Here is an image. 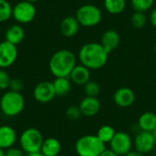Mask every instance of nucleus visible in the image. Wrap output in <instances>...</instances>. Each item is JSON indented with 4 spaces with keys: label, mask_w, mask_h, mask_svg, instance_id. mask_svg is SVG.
<instances>
[{
    "label": "nucleus",
    "mask_w": 156,
    "mask_h": 156,
    "mask_svg": "<svg viewBox=\"0 0 156 156\" xmlns=\"http://www.w3.org/2000/svg\"><path fill=\"white\" fill-rule=\"evenodd\" d=\"M17 48L6 40L0 42V69L11 67L17 58Z\"/></svg>",
    "instance_id": "obj_11"
},
{
    "label": "nucleus",
    "mask_w": 156,
    "mask_h": 156,
    "mask_svg": "<svg viewBox=\"0 0 156 156\" xmlns=\"http://www.w3.org/2000/svg\"><path fill=\"white\" fill-rule=\"evenodd\" d=\"M0 156H5V151L0 148Z\"/></svg>",
    "instance_id": "obj_36"
},
{
    "label": "nucleus",
    "mask_w": 156,
    "mask_h": 156,
    "mask_svg": "<svg viewBox=\"0 0 156 156\" xmlns=\"http://www.w3.org/2000/svg\"><path fill=\"white\" fill-rule=\"evenodd\" d=\"M138 127L140 131L154 133L156 129V114L153 112L142 113L138 119Z\"/></svg>",
    "instance_id": "obj_19"
},
{
    "label": "nucleus",
    "mask_w": 156,
    "mask_h": 156,
    "mask_svg": "<svg viewBox=\"0 0 156 156\" xmlns=\"http://www.w3.org/2000/svg\"><path fill=\"white\" fill-rule=\"evenodd\" d=\"M26 156H44L40 152L38 153H33V154H26Z\"/></svg>",
    "instance_id": "obj_35"
},
{
    "label": "nucleus",
    "mask_w": 156,
    "mask_h": 156,
    "mask_svg": "<svg viewBox=\"0 0 156 156\" xmlns=\"http://www.w3.org/2000/svg\"><path fill=\"white\" fill-rule=\"evenodd\" d=\"M80 25L75 16H66L64 17L59 25V30L63 37H73L76 36L80 30Z\"/></svg>",
    "instance_id": "obj_17"
},
{
    "label": "nucleus",
    "mask_w": 156,
    "mask_h": 156,
    "mask_svg": "<svg viewBox=\"0 0 156 156\" xmlns=\"http://www.w3.org/2000/svg\"><path fill=\"white\" fill-rule=\"evenodd\" d=\"M61 151V144L60 142L54 138V137H48L47 139H44L40 153L44 156H58L60 154Z\"/></svg>",
    "instance_id": "obj_20"
},
{
    "label": "nucleus",
    "mask_w": 156,
    "mask_h": 156,
    "mask_svg": "<svg viewBox=\"0 0 156 156\" xmlns=\"http://www.w3.org/2000/svg\"><path fill=\"white\" fill-rule=\"evenodd\" d=\"M37 14L36 6L33 3L26 0H22L16 3L13 6L12 17L16 21L17 24H28L35 18Z\"/></svg>",
    "instance_id": "obj_7"
},
{
    "label": "nucleus",
    "mask_w": 156,
    "mask_h": 156,
    "mask_svg": "<svg viewBox=\"0 0 156 156\" xmlns=\"http://www.w3.org/2000/svg\"><path fill=\"white\" fill-rule=\"evenodd\" d=\"M115 133L116 131L111 125H102L98 130L96 135L104 144H110V142L114 137Z\"/></svg>",
    "instance_id": "obj_23"
},
{
    "label": "nucleus",
    "mask_w": 156,
    "mask_h": 156,
    "mask_svg": "<svg viewBox=\"0 0 156 156\" xmlns=\"http://www.w3.org/2000/svg\"><path fill=\"white\" fill-rule=\"evenodd\" d=\"M44 137L39 130L29 127L22 132L19 137L20 148L26 154L40 152Z\"/></svg>",
    "instance_id": "obj_5"
},
{
    "label": "nucleus",
    "mask_w": 156,
    "mask_h": 156,
    "mask_svg": "<svg viewBox=\"0 0 156 156\" xmlns=\"http://www.w3.org/2000/svg\"><path fill=\"white\" fill-rule=\"evenodd\" d=\"M155 0H131V6L136 12H144L153 8Z\"/></svg>",
    "instance_id": "obj_24"
},
{
    "label": "nucleus",
    "mask_w": 156,
    "mask_h": 156,
    "mask_svg": "<svg viewBox=\"0 0 156 156\" xmlns=\"http://www.w3.org/2000/svg\"><path fill=\"white\" fill-rule=\"evenodd\" d=\"M135 101L133 90L128 87H122L116 90L113 94V101L120 108L131 107Z\"/></svg>",
    "instance_id": "obj_12"
},
{
    "label": "nucleus",
    "mask_w": 156,
    "mask_h": 156,
    "mask_svg": "<svg viewBox=\"0 0 156 156\" xmlns=\"http://www.w3.org/2000/svg\"><path fill=\"white\" fill-rule=\"evenodd\" d=\"M75 17L81 27H92L100 24L102 18V13L97 5L85 4L77 9Z\"/></svg>",
    "instance_id": "obj_6"
},
{
    "label": "nucleus",
    "mask_w": 156,
    "mask_h": 156,
    "mask_svg": "<svg viewBox=\"0 0 156 156\" xmlns=\"http://www.w3.org/2000/svg\"><path fill=\"white\" fill-rule=\"evenodd\" d=\"M16 132L10 125L0 126V148L5 151L6 149L13 147L16 142Z\"/></svg>",
    "instance_id": "obj_15"
},
{
    "label": "nucleus",
    "mask_w": 156,
    "mask_h": 156,
    "mask_svg": "<svg viewBox=\"0 0 156 156\" xmlns=\"http://www.w3.org/2000/svg\"><path fill=\"white\" fill-rule=\"evenodd\" d=\"M13 6L6 0H0V23H3L12 17Z\"/></svg>",
    "instance_id": "obj_26"
},
{
    "label": "nucleus",
    "mask_w": 156,
    "mask_h": 156,
    "mask_svg": "<svg viewBox=\"0 0 156 156\" xmlns=\"http://www.w3.org/2000/svg\"><path fill=\"white\" fill-rule=\"evenodd\" d=\"M144 154H141V153H139L138 151H136V150H134V151H131V152H129L125 156H144Z\"/></svg>",
    "instance_id": "obj_34"
},
{
    "label": "nucleus",
    "mask_w": 156,
    "mask_h": 156,
    "mask_svg": "<svg viewBox=\"0 0 156 156\" xmlns=\"http://www.w3.org/2000/svg\"><path fill=\"white\" fill-rule=\"evenodd\" d=\"M81 114L85 117H93L101 110V102L97 97L85 96L79 104Z\"/></svg>",
    "instance_id": "obj_13"
},
{
    "label": "nucleus",
    "mask_w": 156,
    "mask_h": 156,
    "mask_svg": "<svg viewBox=\"0 0 156 156\" xmlns=\"http://www.w3.org/2000/svg\"><path fill=\"white\" fill-rule=\"evenodd\" d=\"M74 53L69 49H59L50 58L48 68L55 78L69 77L74 67L77 65Z\"/></svg>",
    "instance_id": "obj_2"
},
{
    "label": "nucleus",
    "mask_w": 156,
    "mask_h": 156,
    "mask_svg": "<svg viewBox=\"0 0 156 156\" xmlns=\"http://www.w3.org/2000/svg\"><path fill=\"white\" fill-rule=\"evenodd\" d=\"M54 90L57 96L62 97L67 95L71 90V81L69 77L55 78L53 81Z\"/></svg>",
    "instance_id": "obj_21"
},
{
    "label": "nucleus",
    "mask_w": 156,
    "mask_h": 156,
    "mask_svg": "<svg viewBox=\"0 0 156 156\" xmlns=\"http://www.w3.org/2000/svg\"><path fill=\"white\" fill-rule=\"evenodd\" d=\"M154 51H155V52H156V45H155V46H154Z\"/></svg>",
    "instance_id": "obj_39"
},
{
    "label": "nucleus",
    "mask_w": 156,
    "mask_h": 156,
    "mask_svg": "<svg viewBox=\"0 0 156 156\" xmlns=\"http://www.w3.org/2000/svg\"><path fill=\"white\" fill-rule=\"evenodd\" d=\"M66 116L70 121H77V120H79L82 116V114H81V112L80 110V107L73 105V106H69L67 109Z\"/></svg>",
    "instance_id": "obj_28"
},
{
    "label": "nucleus",
    "mask_w": 156,
    "mask_h": 156,
    "mask_svg": "<svg viewBox=\"0 0 156 156\" xmlns=\"http://www.w3.org/2000/svg\"><path fill=\"white\" fill-rule=\"evenodd\" d=\"M84 93L86 96L89 97H98V95L101 92V87L98 84V82L94 80H89L84 86H83Z\"/></svg>",
    "instance_id": "obj_27"
},
{
    "label": "nucleus",
    "mask_w": 156,
    "mask_h": 156,
    "mask_svg": "<svg viewBox=\"0 0 156 156\" xmlns=\"http://www.w3.org/2000/svg\"><path fill=\"white\" fill-rule=\"evenodd\" d=\"M105 149V144L96 134L83 135L75 144V152L78 156H100Z\"/></svg>",
    "instance_id": "obj_4"
},
{
    "label": "nucleus",
    "mask_w": 156,
    "mask_h": 156,
    "mask_svg": "<svg viewBox=\"0 0 156 156\" xmlns=\"http://www.w3.org/2000/svg\"><path fill=\"white\" fill-rule=\"evenodd\" d=\"M5 156H26V154L21 148L13 146L5 151Z\"/></svg>",
    "instance_id": "obj_31"
},
{
    "label": "nucleus",
    "mask_w": 156,
    "mask_h": 156,
    "mask_svg": "<svg viewBox=\"0 0 156 156\" xmlns=\"http://www.w3.org/2000/svg\"><path fill=\"white\" fill-rule=\"evenodd\" d=\"M156 144V139L154 133L150 132H143L140 131L133 141V145L136 151L143 154H146L151 153Z\"/></svg>",
    "instance_id": "obj_9"
},
{
    "label": "nucleus",
    "mask_w": 156,
    "mask_h": 156,
    "mask_svg": "<svg viewBox=\"0 0 156 156\" xmlns=\"http://www.w3.org/2000/svg\"><path fill=\"white\" fill-rule=\"evenodd\" d=\"M58 156H68V155H65V154H59Z\"/></svg>",
    "instance_id": "obj_38"
},
{
    "label": "nucleus",
    "mask_w": 156,
    "mask_h": 156,
    "mask_svg": "<svg viewBox=\"0 0 156 156\" xmlns=\"http://www.w3.org/2000/svg\"><path fill=\"white\" fill-rule=\"evenodd\" d=\"M150 22L152 24V26L156 28V5L154 7L152 8L151 13H150V16H149Z\"/></svg>",
    "instance_id": "obj_32"
},
{
    "label": "nucleus",
    "mask_w": 156,
    "mask_h": 156,
    "mask_svg": "<svg viewBox=\"0 0 156 156\" xmlns=\"http://www.w3.org/2000/svg\"><path fill=\"white\" fill-rule=\"evenodd\" d=\"M103 5L111 15H119L126 7V0H104Z\"/></svg>",
    "instance_id": "obj_22"
},
{
    "label": "nucleus",
    "mask_w": 156,
    "mask_h": 156,
    "mask_svg": "<svg viewBox=\"0 0 156 156\" xmlns=\"http://www.w3.org/2000/svg\"><path fill=\"white\" fill-rule=\"evenodd\" d=\"M110 149L118 156H125L132 151L133 142L131 136L125 132H116L110 142Z\"/></svg>",
    "instance_id": "obj_8"
},
{
    "label": "nucleus",
    "mask_w": 156,
    "mask_h": 156,
    "mask_svg": "<svg viewBox=\"0 0 156 156\" xmlns=\"http://www.w3.org/2000/svg\"><path fill=\"white\" fill-rule=\"evenodd\" d=\"M131 23L132 26L137 29H141L144 27L147 23V16L145 13L134 11V13L131 16Z\"/></svg>",
    "instance_id": "obj_25"
},
{
    "label": "nucleus",
    "mask_w": 156,
    "mask_h": 156,
    "mask_svg": "<svg viewBox=\"0 0 156 156\" xmlns=\"http://www.w3.org/2000/svg\"><path fill=\"white\" fill-rule=\"evenodd\" d=\"M56 96L53 82L51 81H41L37 83L33 90V98L39 103L50 102Z\"/></svg>",
    "instance_id": "obj_10"
},
{
    "label": "nucleus",
    "mask_w": 156,
    "mask_h": 156,
    "mask_svg": "<svg viewBox=\"0 0 156 156\" xmlns=\"http://www.w3.org/2000/svg\"><path fill=\"white\" fill-rule=\"evenodd\" d=\"M69 78L72 83L79 86H84L89 80H90V70L81 64L76 65Z\"/></svg>",
    "instance_id": "obj_16"
},
{
    "label": "nucleus",
    "mask_w": 156,
    "mask_h": 156,
    "mask_svg": "<svg viewBox=\"0 0 156 156\" xmlns=\"http://www.w3.org/2000/svg\"><path fill=\"white\" fill-rule=\"evenodd\" d=\"M100 156H118L115 153H113L111 149H105L101 154Z\"/></svg>",
    "instance_id": "obj_33"
},
{
    "label": "nucleus",
    "mask_w": 156,
    "mask_h": 156,
    "mask_svg": "<svg viewBox=\"0 0 156 156\" xmlns=\"http://www.w3.org/2000/svg\"><path fill=\"white\" fill-rule=\"evenodd\" d=\"M26 1H28V2H30V3H35V2H37V1H39V0H26Z\"/></svg>",
    "instance_id": "obj_37"
},
{
    "label": "nucleus",
    "mask_w": 156,
    "mask_h": 156,
    "mask_svg": "<svg viewBox=\"0 0 156 156\" xmlns=\"http://www.w3.org/2000/svg\"><path fill=\"white\" fill-rule=\"evenodd\" d=\"M24 37L25 31L20 24H13L9 26L5 33V40L16 46L20 44Z\"/></svg>",
    "instance_id": "obj_18"
},
{
    "label": "nucleus",
    "mask_w": 156,
    "mask_h": 156,
    "mask_svg": "<svg viewBox=\"0 0 156 156\" xmlns=\"http://www.w3.org/2000/svg\"><path fill=\"white\" fill-rule=\"evenodd\" d=\"M10 80L11 78L9 77L8 73L4 69H0V90H8Z\"/></svg>",
    "instance_id": "obj_29"
},
{
    "label": "nucleus",
    "mask_w": 156,
    "mask_h": 156,
    "mask_svg": "<svg viewBox=\"0 0 156 156\" xmlns=\"http://www.w3.org/2000/svg\"><path fill=\"white\" fill-rule=\"evenodd\" d=\"M23 87H24L23 81L20 79L14 78V79H11L10 80L8 90L15 91V92H21V90H23Z\"/></svg>",
    "instance_id": "obj_30"
},
{
    "label": "nucleus",
    "mask_w": 156,
    "mask_h": 156,
    "mask_svg": "<svg viewBox=\"0 0 156 156\" xmlns=\"http://www.w3.org/2000/svg\"><path fill=\"white\" fill-rule=\"evenodd\" d=\"M120 42H121L120 34L114 29H108L102 34L100 43L104 48V49L110 54L119 47Z\"/></svg>",
    "instance_id": "obj_14"
},
{
    "label": "nucleus",
    "mask_w": 156,
    "mask_h": 156,
    "mask_svg": "<svg viewBox=\"0 0 156 156\" xmlns=\"http://www.w3.org/2000/svg\"><path fill=\"white\" fill-rule=\"evenodd\" d=\"M154 133H156V129H155V132H154Z\"/></svg>",
    "instance_id": "obj_40"
},
{
    "label": "nucleus",
    "mask_w": 156,
    "mask_h": 156,
    "mask_svg": "<svg viewBox=\"0 0 156 156\" xmlns=\"http://www.w3.org/2000/svg\"><path fill=\"white\" fill-rule=\"evenodd\" d=\"M81 65L91 69L104 67L108 61L109 53L98 42H88L81 46L78 54Z\"/></svg>",
    "instance_id": "obj_1"
},
{
    "label": "nucleus",
    "mask_w": 156,
    "mask_h": 156,
    "mask_svg": "<svg viewBox=\"0 0 156 156\" xmlns=\"http://www.w3.org/2000/svg\"><path fill=\"white\" fill-rule=\"evenodd\" d=\"M25 108V99L21 92L6 90L0 98V111L6 117L19 115Z\"/></svg>",
    "instance_id": "obj_3"
}]
</instances>
